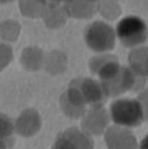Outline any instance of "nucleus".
I'll return each mask as SVG.
<instances>
[{
	"mask_svg": "<svg viewBox=\"0 0 148 149\" xmlns=\"http://www.w3.org/2000/svg\"><path fill=\"white\" fill-rule=\"evenodd\" d=\"M115 33L124 47L136 48L147 40L148 27L143 19L136 15H129L119 21Z\"/></svg>",
	"mask_w": 148,
	"mask_h": 149,
	"instance_id": "f03ea898",
	"label": "nucleus"
},
{
	"mask_svg": "<svg viewBox=\"0 0 148 149\" xmlns=\"http://www.w3.org/2000/svg\"><path fill=\"white\" fill-rule=\"evenodd\" d=\"M12 50L10 47L0 42V70H2L12 60Z\"/></svg>",
	"mask_w": 148,
	"mask_h": 149,
	"instance_id": "4468645a",
	"label": "nucleus"
},
{
	"mask_svg": "<svg viewBox=\"0 0 148 149\" xmlns=\"http://www.w3.org/2000/svg\"><path fill=\"white\" fill-rule=\"evenodd\" d=\"M94 143L90 134L76 127L61 132L55 142L52 146V149H93Z\"/></svg>",
	"mask_w": 148,
	"mask_h": 149,
	"instance_id": "39448f33",
	"label": "nucleus"
},
{
	"mask_svg": "<svg viewBox=\"0 0 148 149\" xmlns=\"http://www.w3.org/2000/svg\"><path fill=\"white\" fill-rule=\"evenodd\" d=\"M98 11L102 12L103 16L109 19H115L121 13V10L118 7V4L114 2L112 0H105L104 3H100Z\"/></svg>",
	"mask_w": 148,
	"mask_h": 149,
	"instance_id": "ddd939ff",
	"label": "nucleus"
},
{
	"mask_svg": "<svg viewBox=\"0 0 148 149\" xmlns=\"http://www.w3.org/2000/svg\"><path fill=\"white\" fill-rule=\"evenodd\" d=\"M13 0H0V3H8V2H11Z\"/></svg>",
	"mask_w": 148,
	"mask_h": 149,
	"instance_id": "6ab92c4d",
	"label": "nucleus"
},
{
	"mask_svg": "<svg viewBox=\"0 0 148 149\" xmlns=\"http://www.w3.org/2000/svg\"><path fill=\"white\" fill-rule=\"evenodd\" d=\"M80 91L84 103L90 107H104L107 102V95L98 80L92 78H77L73 80Z\"/></svg>",
	"mask_w": 148,
	"mask_h": 149,
	"instance_id": "423d86ee",
	"label": "nucleus"
},
{
	"mask_svg": "<svg viewBox=\"0 0 148 149\" xmlns=\"http://www.w3.org/2000/svg\"><path fill=\"white\" fill-rule=\"evenodd\" d=\"M105 142L108 149H137L138 144L130 129L110 127L105 131Z\"/></svg>",
	"mask_w": 148,
	"mask_h": 149,
	"instance_id": "6e6552de",
	"label": "nucleus"
},
{
	"mask_svg": "<svg viewBox=\"0 0 148 149\" xmlns=\"http://www.w3.org/2000/svg\"><path fill=\"white\" fill-rule=\"evenodd\" d=\"M137 101L140 102L142 108H143L145 120L148 121V89L140 92L138 96H137Z\"/></svg>",
	"mask_w": 148,
	"mask_h": 149,
	"instance_id": "2eb2a0df",
	"label": "nucleus"
},
{
	"mask_svg": "<svg viewBox=\"0 0 148 149\" xmlns=\"http://www.w3.org/2000/svg\"><path fill=\"white\" fill-rule=\"evenodd\" d=\"M15 131V123L9 116L0 113V139L13 143V134Z\"/></svg>",
	"mask_w": 148,
	"mask_h": 149,
	"instance_id": "f8f14e48",
	"label": "nucleus"
},
{
	"mask_svg": "<svg viewBox=\"0 0 148 149\" xmlns=\"http://www.w3.org/2000/svg\"><path fill=\"white\" fill-rule=\"evenodd\" d=\"M41 125L40 117L35 110H27L20 116L15 124V130H17L23 136H30L36 133Z\"/></svg>",
	"mask_w": 148,
	"mask_h": 149,
	"instance_id": "9b49d317",
	"label": "nucleus"
},
{
	"mask_svg": "<svg viewBox=\"0 0 148 149\" xmlns=\"http://www.w3.org/2000/svg\"><path fill=\"white\" fill-rule=\"evenodd\" d=\"M109 120V112L104 107H91L83 115L82 130L90 135H101L108 129Z\"/></svg>",
	"mask_w": 148,
	"mask_h": 149,
	"instance_id": "0eeeda50",
	"label": "nucleus"
},
{
	"mask_svg": "<svg viewBox=\"0 0 148 149\" xmlns=\"http://www.w3.org/2000/svg\"><path fill=\"white\" fill-rule=\"evenodd\" d=\"M137 149H148V134L146 135V136L142 139V142L138 144Z\"/></svg>",
	"mask_w": 148,
	"mask_h": 149,
	"instance_id": "f3484780",
	"label": "nucleus"
},
{
	"mask_svg": "<svg viewBox=\"0 0 148 149\" xmlns=\"http://www.w3.org/2000/svg\"><path fill=\"white\" fill-rule=\"evenodd\" d=\"M145 79L140 77L130 69L129 66L121 67L120 71L115 77L107 80V81L101 82L103 86L104 92L107 97H116L121 94H124L128 91H140L144 86Z\"/></svg>",
	"mask_w": 148,
	"mask_h": 149,
	"instance_id": "20e7f679",
	"label": "nucleus"
},
{
	"mask_svg": "<svg viewBox=\"0 0 148 149\" xmlns=\"http://www.w3.org/2000/svg\"><path fill=\"white\" fill-rule=\"evenodd\" d=\"M116 38L115 29L102 21H95L85 27V43L94 52L104 53L112 50L116 45Z\"/></svg>",
	"mask_w": 148,
	"mask_h": 149,
	"instance_id": "7ed1b4c3",
	"label": "nucleus"
},
{
	"mask_svg": "<svg viewBox=\"0 0 148 149\" xmlns=\"http://www.w3.org/2000/svg\"><path fill=\"white\" fill-rule=\"evenodd\" d=\"M128 63L130 69L135 74L143 78H148V48H133L128 55Z\"/></svg>",
	"mask_w": 148,
	"mask_h": 149,
	"instance_id": "9d476101",
	"label": "nucleus"
},
{
	"mask_svg": "<svg viewBox=\"0 0 148 149\" xmlns=\"http://www.w3.org/2000/svg\"><path fill=\"white\" fill-rule=\"evenodd\" d=\"M100 0H71L64 4L67 15L76 19H90L98 11Z\"/></svg>",
	"mask_w": 148,
	"mask_h": 149,
	"instance_id": "1a4fd4ad",
	"label": "nucleus"
},
{
	"mask_svg": "<svg viewBox=\"0 0 148 149\" xmlns=\"http://www.w3.org/2000/svg\"><path fill=\"white\" fill-rule=\"evenodd\" d=\"M71 0H43V2L47 4V7L50 4H61V3H67Z\"/></svg>",
	"mask_w": 148,
	"mask_h": 149,
	"instance_id": "dca6fc26",
	"label": "nucleus"
},
{
	"mask_svg": "<svg viewBox=\"0 0 148 149\" xmlns=\"http://www.w3.org/2000/svg\"><path fill=\"white\" fill-rule=\"evenodd\" d=\"M110 120L118 127H140L145 121L144 112L137 98H120L115 101L109 108Z\"/></svg>",
	"mask_w": 148,
	"mask_h": 149,
	"instance_id": "f257e3e1",
	"label": "nucleus"
},
{
	"mask_svg": "<svg viewBox=\"0 0 148 149\" xmlns=\"http://www.w3.org/2000/svg\"><path fill=\"white\" fill-rule=\"evenodd\" d=\"M10 146H12L11 143L6 142V141L0 139V149H9V147H10Z\"/></svg>",
	"mask_w": 148,
	"mask_h": 149,
	"instance_id": "a211bd4d",
	"label": "nucleus"
}]
</instances>
